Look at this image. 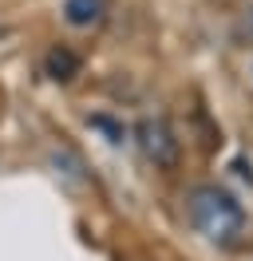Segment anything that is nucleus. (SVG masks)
Listing matches in <instances>:
<instances>
[{
  "instance_id": "nucleus-1",
  "label": "nucleus",
  "mask_w": 253,
  "mask_h": 261,
  "mask_svg": "<svg viewBox=\"0 0 253 261\" xmlns=\"http://www.w3.org/2000/svg\"><path fill=\"white\" fill-rule=\"evenodd\" d=\"M186 218H190V226L198 229L210 245H218V249H237V245L249 242V233H253L245 206L225 186H218V182L190 186L186 190Z\"/></svg>"
},
{
  "instance_id": "nucleus-2",
  "label": "nucleus",
  "mask_w": 253,
  "mask_h": 261,
  "mask_svg": "<svg viewBox=\"0 0 253 261\" xmlns=\"http://www.w3.org/2000/svg\"><path fill=\"white\" fill-rule=\"evenodd\" d=\"M135 135H139V147H142V154H146V159H150L155 166H162V170L178 166L182 143H178V135H174L170 119H162V115H146V119H139Z\"/></svg>"
},
{
  "instance_id": "nucleus-3",
  "label": "nucleus",
  "mask_w": 253,
  "mask_h": 261,
  "mask_svg": "<svg viewBox=\"0 0 253 261\" xmlns=\"http://www.w3.org/2000/svg\"><path fill=\"white\" fill-rule=\"evenodd\" d=\"M107 16V0H63V20L71 28H99Z\"/></svg>"
},
{
  "instance_id": "nucleus-4",
  "label": "nucleus",
  "mask_w": 253,
  "mask_h": 261,
  "mask_svg": "<svg viewBox=\"0 0 253 261\" xmlns=\"http://www.w3.org/2000/svg\"><path fill=\"white\" fill-rule=\"evenodd\" d=\"M79 67H83V60H79L71 48H63V44H56V48L44 56V71H47L56 83H71V80L79 75Z\"/></svg>"
},
{
  "instance_id": "nucleus-5",
  "label": "nucleus",
  "mask_w": 253,
  "mask_h": 261,
  "mask_svg": "<svg viewBox=\"0 0 253 261\" xmlns=\"http://www.w3.org/2000/svg\"><path fill=\"white\" fill-rule=\"evenodd\" d=\"M249 20H253V12H249Z\"/></svg>"
}]
</instances>
